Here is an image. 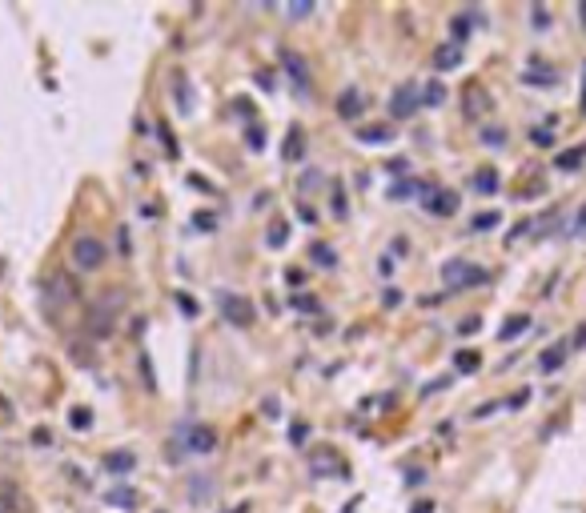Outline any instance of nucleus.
<instances>
[{
    "label": "nucleus",
    "instance_id": "f257e3e1",
    "mask_svg": "<svg viewBox=\"0 0 586 513\" xmlns=\"http://www.w3.org/2000/svg\"><path fill=\"white\" fill-rule=\"evenodd\" d=\"M125 313V293L121 289H109L105 297H100L93 309H89V317H84V329H89V337L93 341H105V337H113L117 329V317Z\"/></svg>",
    "mask_w": 586,
    "mask_h": 513
},
{
    "label": "nucleus",
    "instance_id": "f03ea898",
    "mask_svg": "<svg viewBox=\"0 0 586 513\" xmlns=\"http://www.w3.org/2000/svg\"><path fill=\"white\" fill-rule=\"evenodd\" d=\"M442 281L450 289H478L490 281V273L482 265H470V261H446L442 265Z\"/></svg>",
    "mask_w": 586,
    "mask_h": 513
},
{
    "label": "nucleus",
    "instance_id": "7ed1b4c3",
    "mask_svg": "<svg viewBox=\"0 0 586 513\" xmlns=\"http://www.w3.org/2000/svg\"><path fill=\"white\" fill-rule=\"evenodd\" d=\"M73 297H77V285H73L68 277H61V273H52L49 281L40 285V301H45V313H49L52 321L61 317V309H65Z\"/></svg>",
    "mask_w": 586,
    "mask_h": 513
},
{
    "label": "nucleus",
    "instance_id": "20e7f679",
    "mask_svg": "<svg viewBox=\"0 0 586 513\" xmlns=\"http://www.w3.org/2000/svg\"><path fill=\"white\" fill-rule=\"evenodd\" d=\"M217 305H221V317H225L229 325H237V329H249V325L257 321V305L249 301V297H241V293H221Z\"/></svg>",
    "mask_w": 586,
    "mask_h": 513
},
{
    "label": "nucleus",
    "instance_id": "39448f33",
    "mask_svg": "<svg viewBox=\"0 0 586 513\" xmlns=\"http://www.w3.org/2000/svg\"><path fill=\"white\" fill-rule=\"evenodd\" d=\"M105 253H109V249H105V245H100L97 237H89V233L73 240V265H77L81 273L100 269V265H105Z\"/></svg>",
    "mask_w": 586,
    "mask_h": 513
},
{
    "label": "nucleus",
    "instance_id": "423d86ee",
    "mask_svg": "<svg viewBox=\"0 0 586 513\" xmlns=\"http://www.w3.org/2000/svg\"><path fill=\"white\" fill-rule=\"evenodd\" d=\"M418 201H422V208H426V213H434V217H454V213H458V192L454 189H434V185H422Z\"/></svg>",
    "mask_w": 586,
    "mask_h": 513
},
{
    "label": "nucleus",
    "instance_id": "0eeeda50",
    "mask_svg": "<svg viewBox=\"0 0 586 513\" xmlns=\"http://www.w3.org/2000/svg\"><path fill=\"white\" fill-rule=\"evenodd\" d=\"M490 20L482 13H478V8H462V13L454 16V20H450V45H466V40H470V32L474 29H486Z\"/></svg>",
    "mask_w": 586,
    "mask_h": 513
},
{
    "label": "nucleus",
    "instance_id": "6e6552de",
    "mask_svg": "<svg viewBox=\"0 0 586 513\" xmlns=\"http://www.w3.org/2000/svg\"><path fill=\"white\" fill-rule=\"evenodd\" d=\"M422 105V89L418 84H402L398 93H390V116L393 121H410Z\"/></svg>",
    "mask_w": 586,
    "mask_h": 513
},
{
    "label": "nucleus",
    "instance_id": "1a4fd4ad",
    "mask_svg": "<svg viewBox=\"0 0 586 513\" xmlns=\"http://www.w3.org/2000/svg\"><path fill=\"white\" fill-rule=\"evenodd\" d=\"M486 109H490L486 89H482L478 80H470V84L462 89V116H466V121H482V116H486Z\"/></svg>",
    "mask_w": 586,
    "mask_h": 513
},
{
    "label": "nucleus",
    "instance_id": "9d476101",
    "mask_svg": "<svg viewBox=\"0 0 586 513\" xmlns=\"http://www.w3.org/2000/svg\"><path fill=\"white\" fill-rule=\"evenodd\" d=\"M281 68H285V77L293 80V93L310 96V68H306V61H301L297 52H281Z\"/></svg>",
    "mask_w": 586,
    "mask_h": 513
},
{
    "label": "nucleus",
    "instance_id": "9b49d317",
    "mask_svg": "<svg viewBox=\"0 0 586 513\" xmlns=\"http://www.w3.org/2000/svg\"><path fill=\"white\" fill-rule=\"evenodd\" d=\"M181 441H185V453H213L217 449V433L209 425H189Z\"/></svg>",
    "mask_w": 586,
    "mask_h": 513
},
{
    "label": "nucleus",
    "instance_id": "f8f14e48",
    "mask_svg": "<svg viewBox=\"0 0 586 513\" xmlns=\"http://www.w3.org/2000/svg\"><path fill=\"white\" fill-rule=\"evenodd\" d=\"M366 105H370V100H366L358 89H342V93H338V116L350 121V125H358V116L366 112Z\"/></svg>",
    "mask_w": 586,
    "mask_h": 513
},
{
    "label": "nucleus",
    "instance_id": "ddd939ff",
    "mask_svg": "<svg viewBox=\"0 0 586 513\" xmlns=\"http://www.w3.org/2000/svg\"><path fill=\"white\" fill-rule=\"evenodd\" d=\"M100 465H105L113 477H125V473L137 469V457H133L129 449H113V453H105V457H100Z\"/></svg>",
    "mask_w": 586,
    "mask_h": 513
},
{
    "label": "nucleus",
    "instance_id": "4468645a",
    "mask_svg": "<svg viewBox=\"0 0 586 513\" xmlns=\"http://www.w3.org/2000/svg\"><path fill=\"white\" fill-rule=\"evenodd\" d=\"M281 157L290 160V164H297V160H306V128L293 125L290 132H285V144H281Z\"/></svg>",
    "mask_w": 586,
    "mask_h": 513
},
{
    "label": "nucleus",
    "instance_id": "2eb2a0df",
    "mask_svg": "<svg viewBox=\"0 0 586 513\" xmlns=\"http://www.w3.org/2000/svg\"><path fill=\"white\" fill-rule=\"evenodd\" d=\"M354 137L361 144H390L398 137V128L393 125H361V128H354Z\"/></svg>",
    "mask_w": 586,
    "mask_h": 513
},
{
    "label": "nucleus",
    "instance_id": "dca6fc26",
    "mask_svg": "<svg viewBox=\"0 0 586 513\" xmlns=\"http://www.w3.org/2000/svg\"><path fill=\"white\" fill-rule=\"evenodd\" d=\"M522 80H526V84H546V89H550V84H558V72H554V68H546V64H542V56H530V68L522 72Z\"/></svg>",
    "mask_w": 586,
    "mask_h": 513
},
{
    "label": "nucleus",
    "instance_id": "f3484780",
    "mask_svg": "<svg viewBox=\"0 0 586 513\" xmlns=\"http://www.w3.org/2000/svg\"><path fill=\"white\" fill-rule=\"evenodd\" d=\"M0 501H4V505H0L4 513H29V497L20 493L17 485H8V481L0 485Z\"/></svg>",
    "mask_w": 586,
    "mask_h": 513
},
{
    "label": "nucleus",
    "instance_id": "a211bd4d",
    "mask_svg": "<svg viewBox=\"0 0 586 513\" xmlns=\"http://www.w3.org/2000/svg\"><path fill=\"white\" fill-rule=\"evenodd\" d=\"M458 64H462V48L458 45L446 40V45L434 48V68H438V72H450V68H458Z\"/></svg>",
    "mask_w": 586,
    "mask_h": 513
},
{
    "label": "nucleus",
    "instance_id": "6ab92c4d",
    "mask_svg": "<svg viewBox=\"0 0 586 513\" xmlns=\"http://www.w3.org/2000/svg\"><path fill=\"white\" fill-rule=\"evenodd\" d=\"M566 357H570V345H566V341H554L550 349H546V353H542V357H538V365L546 369V373H558Z\"/></svg>",
    "mask_w": 586,
    "mask_h": 513
},
{
    "label": "nucleus",
    "instance_id": "aec40b11",
    "mask_svg": "<svg viewBox=\"0 0 586 513\" xmlns=\"http://www.w3.org/2000/svg\"><path fill=\"white\" fill-rule=\"evenodd\" d=\"M310 469L317 473V477H322L326 469H333L338 477H345V461L338 457V453H329V449H326V453H313V457H310Z\"/></svg>",
    "mask_w": 586,
    "mask_h": 513
},
{
    "label": "nucleus",
    "instance_id": "412c9836",
    "mask_svg": "<svg viewBox=\"0 0 586 513\" xmlns=\"http://www.w3.org/2000/svg\"><path fill=\"white\" fill-rule=\"evenodd\" d=\"M498 185H502V176H498V169H478V173L470 176V189L482 192V197H490V192H498Z\"/></svg>",
    "mask_w": 586,
    "mask_h": 513
},
{
    "label": "nucleus",
    "instance_id": "4be33fe9",
    "mask_svg": "<svg viewBox=\"0 0 586 513\" xmlns=\"http://www.w3.org/2000/svg\"><path fill=\"white\" fill-rule=\"evenodd\" d=\"M583 160H586V141L566 148L562 157H554V169H558V173H574V169H583Z\"/></svg>",
    "mask_w": 586,
    "mask_h": 513
},
{
    "label": "nucleus",
    "instance_id": "5701e85b",
    "mask_svg": "<svg viewBox=\"0 0 586 513\" xmlns=\"http://www.w3.org/2000/svg\"><path fill=\"white\" fill-rule=\"evenodd\" d=\"M530 325H534V321L526 317V313H514V317H510L502 329H498V337H502V341H514V337H522L526 329H530Z\"/></svg>",
    "mask_w": 586,
    "mask_h": 513
},
{
    "label": "nucleus",
    "instance_id": "b1692460",
    "mask_svg": "<svg viewBox=\"0 0 586 513\" xmlns=\"http://www.w3.org/2000/svg\"><path fill=\"white\" fill-rule=\"evenodd\" d=\"M530 29L534 32H550L554 29V16L546 4H530Z\"/></svg>",
    "mask_w": 586,
    "mask_h": 513
},
{
    "label": "nucleus",
    "instance_id": "393cba45",
    "mask_svg": "<svg viewBox=\"0 0 586 513\" xmlns=\"http://www.w3.org/2000/svg\"><path fill=\"white\" fill-rule=\"evenodd\" d=\"M478 365H482V353L478 349H458L454 353V369L458 373H474Z\"/></svg>",
    "mask_w": 586,
    "mask_h": 513
},
{
    "label": "nucleus",
    "instance_id": "a878e982",
    "mask_svg": "<svg viewBox=\"0 0 586 513\" xmlns=\"http://www.w3.org/2000/svg\"><path fill=\"white\" fill-rule=\"evenodd\" d=\"M498 221H502V213H474L470 217V233H490V229H498Z\"/></svg>",
    "mask_w": 586,
    "mask_h": 513
},
{
    "label": "nucleus",
    "instance_id": "bb28decb",
    "mask_svg": "<svg viewBox=\"0 0 586 513\" xmlns=\"http://www.w3.org/2000/svg\"><path fill=\"white\" fill-rule=\"evenodd\" d=\"M310 261H313V265H322V269H333V265H338V253H333L329 245L317 240V245H310Z\"/></svg>",
    "mask_w": 586,
    "mask_h": 513
},
{
    "label": "nucleus",
    "instance_id": "cd10ccee",
    "mask_svg": "<svg viewBox=\"0 0 586 513\" xmlns=\"http://www.w3.org/2000/svg\"><path fill=\"white\" fill-rule=\"evenodd\" d=\"M137 365H141V385H145L149 393H157V373H153V361H149L145 349L137 353Z\"/></svg>",
    "mask_w": 586,
    "mask_h": 513
},
{
    "label": "nucleus",
    "instance_id": "c85d7f7f",
    "mask_svg": "<svg viewBox=\"0 0 586 513\" xmlns=\"http://www.w3.org/2000/svg\"><path fill=\"white\" fill-rule=\"evenodd\" d=\"M285 240H290V224L273 221V224H269V233H265V245H269V249H281Z\"/></svg>",
    "mask_w": 586,
    "mask_h": 513
},
{
    "label": "nucleus",
    "instance_id": "c756f323",
    "mask_svg": "<svg viewBox=\"0 0 586 513\" xmlns=\"http://www.w3.org/2000/svg\"><path fill=\"white\" fill-rule=\"evenodd\" d=\"M105 501H109V505H121V510H137V493H133V489H109Z\"/></svg>",
    "mask_w": 586,
    "mask_h": 513
},
{
    "label": "nucleus",
    "instance_id": "7c9ffc66",
    "mask_svg": "<svg viewBox=\"0 0 586 513\" xmlns=\"http://www.w3.org/2000/svg\"><path fill=\"white\" fill-rule=\"evenodd\" d=\"M422 100H426V105H434V109L446 105V84H442V80H430V84L422 89Z\"/></svg>",
    "mask_w": 586,
    "mask_h": 513
},
{
    "label": "nucleus",
    "instance_id": "2f4dec72",
    "mask_svg": "<svg viewBox=\"0 0 586 513\" xmlns=\"http://www.w3.org/2000/svg\"><path fill=\"white\" fill-rule=\"evenodd\" d=\"M422 192V185H414V181H398V185H390V201H406V197H418Z\"/></svg>",
    "mask_w": 586,
    "mask_h": 513
},
{
    "label": "nucleus",
    "instance_id": "473e14b6",
    "mask_svg": "<svg viewBox=\"0 0 586 513\" xmlns=\"http://www.w3.org/2000/svg\"><path fill=\"white\" fill-rule=\"evenodd\" d=\"M317 13V4H310V0H301V4H285V16L290 20H306V16Z\"/></svg>",
    "mask_w": 586,
    "mask_h": 513
},
{
    "label": "nucleus",
    "instance_id": "72a5a7b5",
    "mask_svg": "<svg viewBox=\"0 0 586 513\" xmlns=\"http://www.w3.org/2000/svg\"><path fill=\"white\" fill-rule=\"evenodd\" d=\"M245 144H249L253 153H261V148H265V128H261V125H249V128H245Z\"/></svg>",
    "mask_w": 586,
    "mask_h": 513
},
{
    "label": "nucleus",
    "instance_id": "f704fd0d",
    "mask_svg": "<svg viewBox=\"0 0 586 513\" xmlns=\"http://www.w3.org/2000/svg\"><path fill=\"white\" fill-rule=\"evenodd\" d=\"M290 305L297 309V313H317V297H310V293H297Z\"/></svg>",
    "mask_w": 586,
    "mask_h": 513
},
{
    "label": "nucleus",
    "instance_id": "c9c22d12",
    "mask_svg": "<svg viewBox=\"0 0 586 513\" xmlns=\"http://www.w3.org/2000/svg\"><path fill=\"white\" fill-rule=\"evenodd\" d=\"M530 141H534L538 148H550L554 144V128H530Z\"/></svg>",
    "mask_w": 586,
    "mask_h": 513
},
{
    "label": "nucleus",
    "instance_id": "e433bc0d",
    "mask_svg": "<svg viewBox=\"0 0 586 513\" xmlns=\"http://www.w3.org/2000/svg\"><path fill=\"white\" fill-rule=\"evenodd\" d=\"M68 421H73V425H77V429H89V425H93V413H89V409H84V405H77V409H73V417H68Z\"/></svg>",
    "mask_w": 586,
    "mask_h": 513
},
{
    "label": "nucleus",
    "instance_id": "4c0bfd02",
    "mask_svg": "<svg viewBox=\"0 0 586 513\" xmlns=\"http://www.w3.org/2000/svg\"><path fill=\"white\" fill-rule=\"evenodd\" d=\"M177 109L189 112L193 105H189V89H185V77H177Z\"/></svg>",
    "mask_w": 586,
    "mask_h": 513
},
{
    "label": "nucleus",
    "instance_id": "58836bf2",
    "mask_svg": "<svg viewBox=\"0 0 586 513\" xmlns=\"http://www.w3.org/2000/svg\"><path fill=\"white\" fill-rule=\"evenodd\" d=\"M333 217H345V192H342V185H333Z\"/></svg>",
    "mask_w": 586,
    "mask_h": 513
},
{
    "label": "nucleus",
    "instance_id": "ea45409f",
    "mask_svg": "<svg viewBox=\"0 0 586 513\" xmlns=\"http://www.w3.org/2000/svg\"><path fill=\"white\" fill-rule=\"evenodd\" d=\"M566 345H570V353H574V349H583V345H586V325H578V329L570 333V341H566Z\"/></svg>",
    "mask_w": 586,
    "mask_h": 513
},
{
    "label": "nucleus",
    "instance_id": "a19ab883",
    "mask_svg": "<svg viewBox=\"0 0 586 513\" xmlns=\"http://www.w3.org/2000/svg\"><path fill=\"white\" fill-rule=\"evenodd\" d=\"M177 305H181V313H185V317H197V301H193V297L177 293Z\"/></svg>",
    "mask_w": 586,
    "mask_h": 513
},
{
    "label": "nucleus",
    "instance_id": "79ce46f5",
    "mask_svg": "<svg viewBox=\"0 0 586 513\" xmlns=\"http://www.w3.org/2000/svg\"><path fill=\"white\" fill-rule=\"evenodd\" d=\"M193 224L205 229V233H213V229H217V217H213V213H201V217H193Z\"/></svg>",
    "mask_w": 586,
    "mask_h": 513
},
{
    "label": "nucleus",
    "instance_id": "37998d69",
    "mask_svg": "<svg viewBox=\"0 0 586 513\" xmlns=\"http://www.w3.org/2000/svg\"><path fill=\"white\" fill-rule=\"evenodd\" d=\"M317 185H322V173H317V169H310V173H306V181H301V189H306V192H313Z\"/></svg>",
    "mask_w": 586,
    "mask_h": 513
},
{
    "label": "nucleus",
    "instance_id": "c03bdc74",
    "mask_svg": "<svg viewBox=\"0 0 586 513\" xmlns=\"http://www.w3.org/2000/svg\"><path fill=\"white\" fill-rule=\"evenodd\" d=\"M189 185H193L197 192H209V197H213V192H217V189H213V185H209V181H205V176H197V173L189 176Z\"/></svg>",
    "mask_w": 586,
    "mask_h": 513
},
{
    "label": "nucleus",
    "instance_id": "a18cd8bd",
    "mask_svg": "<svg viewBox=\"0 0 586 513\" xmlns=\"http://www.w3.org/2000/svg\"><path fill=\"white\" fill-rule=\"evenodd\" d=\"M494 409H502V401H486V405H478V409H474V417L482 421V417H490Z\"/></svg>",
    "mask_w": 586,
    "mask_h": 513
},
{
    "label": "nucleus",
    "instance_id": "49530a36",
    "mask_svg": "<svg viewBox=\"0 0 586 513\" xmlns=\"http://www.w3.org/2000/svg\"><path fill=\"white\" fill-rule=\"evenodd\" d=\"M306 437H310V425H293V429H290V441H293V445H301Z\"/></svg>",
    "mask_w": 586,
    "mask_h": 513
},
{
    "label": "nucleus",
    "instance_id": "de8ad7c7",
    "mask_svg": "<svg viewBox=\"0 0 586 513\" xmlns=\"http://www.w3.org/2000/svg\"><path fill=\"white\" fill-rule=\"evenodd\" d=\"M478 329H482V321L478 317H466L462 325H458V333H478Z\"/></svg>",
    "mask_w": 586,
    "mask_h": 513
},
{
    "label": "nucleus",
    "instance_id": "09e8293b",
    "mask_svg": "<svg viewBox=\"0 0 586 513\" xmlns=\"http://www.w3.org/2000/svg\"><path fill=\"white\" fill-rule=\"evenodd\" d=\"M482 141H490V144H502V141H506V132H502V128H486V132H482Z\"/></svg>",
    "mask_w": 586,
    "mask_h": 513
},
{
    "label": "nucleus",
    "instance_id": "8fccbe9b",
    "mask_svg": "<svg viewBox=\"0 0 586 513\" xmlns=\"http://www.w3.org/2000/svg\"><path fill=\"white\" fill-rule=\"evenodd\" d=\"M570 233H586V205L578 208V217H574V224H570Z\"/></svg>",
    "mask_w": 586,
    "mask_h": 513
},
{
    "label": "nucleus",
    "instance_id": "3c124183",
    "mask_svg": "<svg viewBox=\"0 0 586 513\" xmlns=\"http://www.w3.org/2000/svg\"><path fill=\"white\" fill-rule=\"evenodd\" d=\"M49 441H52V433H49V429H33V445H40V449H45Z\"/></svg>",
    "mask_w": 586,
    "mask_h": 513
},
{
    "label": "nucleus",
    "instance_id": "603ef678",
    "mask_svg": "<svg viewBox=\"0 0 586 513\" xmlns=\"http://www.w3.org/2000/svg\"><path fill=\"white\" fill-rule=\"evenodd\" d=\"M406 485H426V469H410V473H406Z\"/></svg>",
    "mask_w": 586,
    "mask_h": 513
},
{
    "label": "nucleus",
    "instance_id": "864d4df0",
    "mask_svg": "<svg viewBox=\"0 0 586 513\" xmlns=\"http://www.w3.org/2000/svg\"><path fill=\"white\" fill-rule=\"evenodd\" d=\"M117 245H121V256H133L129 253V229H121V233H117Z\"/></svg>",
    "mask_w": 586,
    "mask_h": 513
},
{
    "label": "nucleus",
    "instance_id": "5fc2aeb1",
    "mask_svg": "<svg viewBox=\"0 0 586 513\" xmlns=\"http://www.w3.org/2000/svg\"><path fill=\"white\" fill-rule=\"evenodd\" d=\"M285 281H290V285L297 289L301 281H306V273H301V269H285Z\"/></svg>",
    "mask_w": 586,
    "mask_h": 513
},
{
    "label": "nucleus",
    "instance_id": "6e6d98bb",
    "mask_svg": "<svg viewBox=\"0 0 586 513\" xmlns=\"http://www.w3.org/2000/svg\"><path fill=\"white\" fill-rule=\"evenodd\" d=\"M382 301H386V305H398V301H402V293H398V289H386V293H382Z\"/></svg>",
    "mask_w": 586,
    "mask_h": 513
},
{
    "label": "nucleus",
    "instance_id": "4d7b16f0",
    "mask_svg": "<svg viewBox=\"0 0 586 513\" xmlns=\"http://www.w3.org/2000/svg\"><path fill=\"white\" fill-rule=\"evenodd\" d=\"M578 109L586 112V64H583V93H578Z\"/></svg>",
    "mask_w": 586,
    "mask_h": 513
},
{
    "label": "nucleus",
    "instance_id": "13d9d810",
    "mask_svg": "<svg viewBox=\"0 0 586 513\" xmlns=\"http://www.w3.org/2000/svg\"><path fill=\"white\" fill-rule=\"evenodd\" d=\"M410 513H434V505H430V501H422V505H414Z\"/></svg>",
    "mask_w": 586,
    "mask_h": 513
},
{
    "label": "nucleus",
    "instance_id": "bf43d9fd",
    "mask_svg": "<svg viewBox=\"0 0 586 513\" xmlns=\"http://www.w3.org/2000/svg\"><path fill=\"white\" fill-rule=\"evenodd\" d=\"M342 513H358V501H350V505H345Z\"/></svg>",
    "mask_w": 586,
    "mask_h": 513
},
{
    "label": "nucleus",
    "instance_id": "052dcab7",
    "mask_svg": "<svg viewBox=\"0 0 586 513\" xmlns=\"http://www.w3.org/2000/svg\"><path fill=\"white\" fill-rule=\"evenodd\" d=\"M578 16H583V32H586V4H583V8H578Z\"/></svg>",
    "mask_w": 586,
    "mask_h": 513
},
{
    "label": "nucleus",
    "instance_id": "680f3d73",
    "mask_svg": "<svg viewBox=\"0 0 586 513\" xmlns=\"http://www.w3.org/2000/svg\"><path fill=\"white\" fill-rule=\"evenodd\" d=\"M0 513H4V510H0Z\"/></svg>",
    "mask_w": 586,
    "mask_h": 513
}]
</instances>
